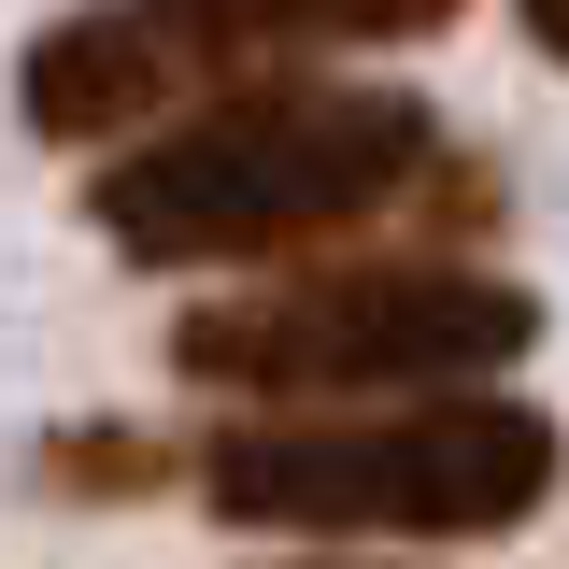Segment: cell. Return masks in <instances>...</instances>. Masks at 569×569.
<instances>
[{"mask_svg": "<svg viewBox=\"0 0 569 569\" xmlns=\"http://www.w3.org/2000/svg\"><path fill=\"white\" fill-rule=\"evenodd\" d=\"M213 527L284 541H498L556 498L541 399H399V413H242L186 441Z\"/></svg>", "mask_w": 569, "mask_h": 569, "instance_id": "3", "label": "cell"}, {"mask_svg": "<svg viewBox=\"0 0 569 569\" xmlns=\"http://www.w3.org/2000/svg\"><path fill=\"white\" fill-rule=\"evenodd\" d=\"M541 342V299L485 257H342L171 328V370L257 413H399V399H498V370Z\"/></svg>", "mask_w": 569, "mask_h": 569, "instance_id": "2", "label": "cell"}, {"mask_svg": "<svg viewBox=\"0 0 569 569\" xmlns=\"http://www.w3.org/2000/svg\"><path fill=\"white\" fill-rule=\"evenodd\" d=\"M470 0H86L14 58V114L43 142H157L200 100L299 86L313 58L441 43Z\"/></svg>", "mask_w": 569, "mask_h": 569, "instance_id": "4", "label": "cell"}, {"mask_svg": "<svg viewBox=\"0 0 569 569\" xmlns=\"http://www.w3.org/2000/svg\"><path fill=\"white\" fill-rule=\"evenodd\" d=\"M427 171H441L427 100L299 71V86L200 100L157 142H114L86 186V228L129 271H242V257H313L370 213H399Z\"/></svg>", "mask_w": 569, "mask_h": 569, "instance_id": "1", "label": "cell"}, {"mask_svg": "<svg viewBox=\"0 0 569 569\" xmlns=\"http://www.w3.org/2000/svg\"><path fill=\"white\" fill-rule=\"evenodd\" d=\"M512 14H527V43H541V58H569V0H512Z\"/></svg>", "mask_w": 569, "mask_h": 569, "instance_id": "5", "label": "cell"}]
</instances>
